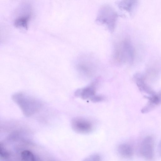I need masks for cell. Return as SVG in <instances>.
Returning <instances> with one entry per match:
<instances>
[{"mask_svg": "<svg viewBox=\"0 0 161 161\" xmlns=\"http://www.w3.org/2000/svg\"><path fill=\"white\" fill-rule=\"evenodd\" d=\"M12 98L23 114L27 117L31 116L38 112L42 106L40 100L23 92L15 93L13 95Z\"/></svg>", "mask_w": 161, "mask_h": 161, "instance_id": "cell-1", "label": "cell"}, {"mask_svg": "<svg viewBox=\"0 0 161 161\" xmlns=\"http://www.w3.org/2000/svg\"><path fill=\"white\" fill-rule=\"evenodd\" d=\"M117 18V14L111 7L105 6L99 10L96 20L105 25L112 32L114 30Z\"/></svg>", "mask_w": 161, "mask_h": 161, "instance_id": "cell-2", "label": "cell"}, {"mask_svg": "<svg viewBox=\"0 0 161 161\" xmlns=\"http://www.w3.org/2000/svg\"><path fill=\"white\" fill-rule=\"evenodd\" d=\"M73 130L80 134H87L91 132L93 128L92 122L85 118L77 117L74 118L71 122Z\"/></svg>", "mask_w": 161, "mask_h": 161, "instance_id": "cell-3", "label": "cell"}, {"mask_svg": "<svg viewBox=\"0 0 161 161\" xmlns=\"http://www.w3.org/2000/svg\"><path fill=\"white\" fill-rule=\"evenodd\" d=\"M154 142L151 136L145 138L141 142L139 152L141 155L145 159L151 160L154 156Z\"/></svg>", "mask_w": 161, "mask_h": 161, "instance_id": "cell-4", "label": "cell"}, {"mask_svg": "<svg viewBox=\"0 0 161 161\" xmlns=\"http://www.w3.org/2000/svg\"><path fill=\"white\" fill-rule=\"evenodd\" d=\"M90 86L84 88L76 90L75 93V96L81 97L84 99H90L96 95L95 81Z\"/></svg>", "mask_w": 161, "mask_h": 161, "instance_id": "cell-5", "label": "cell"}, {"mask_svg": "<svg viewBox=\"0 0 161 161\" xmlns=\"http://www.w3.org/2000/svg\"><path fill=\"white\" fill-rule=\"evenodd\" d=\"M148 101L147 105L142 109L143 113L148 112L154 108L156 106L161 103V91L153 95L146 96Z\"/></svg>", "mask_w": 161, "mask_h": 161, "instance_id": "cell-6", "label": "cell"}, {"mask_svg": "<svg viewBox=\"0 0 161 161\" xmlns=\"http://www.w3.org/2000/svg\"><path fill=\"white\" fill-rule=\"evenodd\" d=\"M134 78L137 86L141 91L149 94L150 96L156 93L146 84L144 77L141 74H136Z\"/></svg>", "mask_w": 161, "mask_h": 161, "instance_id": "cell-7", "label": "cell"}, {"mask_svg": "<svg viewBox=\"0 0 161 161\" xmlns=\"http://www.w3.org/2000/svg\"><path fill=\"white\" fill-rule=\"evenodd\" d=\"M117 151L119 155L125 158H130L133 154V149L129 144L123 143L118 147Z\"/></svg>", "mask_w": 161, "mask_h": 161, "instance_id": "cell-8", "label": "cell"}, {"mask_svg": "<svg viewBox=\"0 0 161 161\" xmlns=\"http://www.w3.org/2000/svg\"><path fill=\"white\" fill-rule=\"evenodd\" d=\"M118 4L119 7L126 10L131 15L137 7L138 3L136 1H125L119 3Z\"/></svg>", "mask_w": 161, "mask_h": 161, "instance_id": "cell-9", "label": "cell"}, {"mask_svg": "<svg viewBox=\"0 0 161 161\" xmlns=\"http://www.w3.org/2000/svg\"><path fill=\"white\" fill-rule=\"evenodd\" d=\"M30 18L29 15L19 18L15 20L14 25L17 27H22L25 28H27V22Z\"/></svg>", "mask_w": 161, "mask_h": 161, "instance_id": "cell-10", "label": "cell"}, {"mask_svg": "<svg viewBox=\"0 0 161 161\" xmlns=\"http://www.w3.org/2000/svg\"><path fill=\"white\" fill-rule=\"evenodd\" d=\"M21 161H36L35 157L30 151L25 150L21 154Z\"/></svg>", "mask_w": 161, "mask_h": 161, "instance_id": "cell-11", "label": "cell"}, {"mask_svg": "<svg viewBox=\"0 0 161 161\" xmlns=\"http://www.w3.org/2000/svg\"><path fill=\"white\" fill-rule=\"evenodd\" d=\"M82 161H101V158L99 154L93 153L86 157Z\"/></svg>", "mask_w": 161, "mask_h": 161, "instance_id": "cell-12", "label": "cell"}, {"mask_svg": "<svg viewBox=\"0 0 161 161\" xmlns=\"http://www.w3.org/2000/svg\"><path fill=\"white\" fill-rule=\"evenodd\" d=\"M0 156L3 158H8L9 156V154L7 150L0 144Z\"/></svg>", "mask_w": 161, "mask_h": 161, "instance_id": "cell-13", "label": "cell"}, {"mask_svg": "<svg viewBox=\"0 0 161 161\" xmlns=\"http://www.w3.org/2000/svg\"><path fill=\"white\" fill-rule=\"evenodd\" d=\"M104 99V97L103 96L96 95L92 97L90 100L92 102H98L102 101Z\"/></svg>", "mask_w": 161, "mask_h": 161, "instance_id": "cell-14", "label": "cell"}, {"mask_svg": "<svg viewBox=\"0 0 161 161\" xmlns=\"http://www.w3.org/2000/svg\"><path fill=\"white\" fill-rule=\"evenodd\" d=\"M159 153L161 155V142H160L159 146Z\"/></svg>", "mask_w": 161, "mask_h": 161, "instance_id": "cell-15", "label": "cell"}]
</instances>
